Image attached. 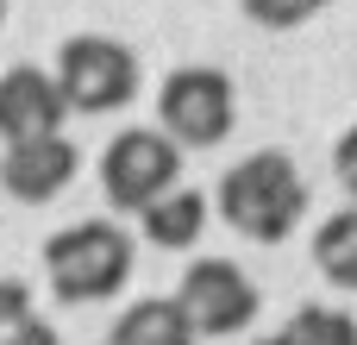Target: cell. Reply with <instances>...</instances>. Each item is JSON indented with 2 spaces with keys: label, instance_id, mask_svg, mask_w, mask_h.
Here are the masks:
<instances>
[{
  "label": "cell",
  "instance_id": "14",
  "mask_svg": "<svg viewBox=\"0 0 357 345\" xmlns=\"http://www.w3.org/2000/svg\"><path fill=\"white\" fill-rule=\"evenodd\" d=\"M25 314H31V289H25L19 277H6V283H0V333H6V327H19Z\"/></svg>",
  "mask_w": 357,
  "mask_h": 345
},
{
  "label": "cell",
  "instance_id": "17",
  "mask_svg": "<svg viewBox=\"0 0 357 345\" xmlns=\"http://www.w3.org/2000/svg\"><path fill=\"white\" fill-rule=\"evenodd\" d=\"M257 345H289V339H282V333H276V339H257Z\"/></svg>",
  "mask_w": 357,
  "mask_h": 345
},
{
  "label": "cell",
  "instance_id": "8",
  "mask_svg": "<svg viewBox=\"0 0 357 345\" xmlns=\"http://www.w3.org/2000/svg\"><path fill=\"white\" fill-rule=\"evenodd\" d=\"M63 119H69V101H63V88H56L50 69L13 63V69L0 75V138H6V145L50 138Z\"/></svg>",
  "mask_w": 357,
  "mask_h": 345
},
{
  "label": "cell",
  "instance_id": "5",
  "mask_svg": "<svg viewBox=\"0 0 357 345\" xmlns=\"http://www.w3.org/2000/svg\"><path fill=\"white\" fill-rule=\"evenodd\" d=\"M182 182V145L169 132L132 126L100 151V195L113 214H144L157 195H169Z\"/></svg>",
  "mask_w": 357,
  "mask_h": 345
},
{
  "label": "cell",
  "instance_id": "6",
  "mask_svg": "<svg viewBox=\"0 0 357 345\" xmlns=\"http://www.w3.org/2000/svg\"><path fill=\"white\" fill-rule=\"evenodd\" d=\"M176 302L188 308V321H195L201 339H232V333H245V327L257 321V308H264L257 283H251L232 258H195V264L182 270Z\"/></svg>",
  "mask_w": 357,
  "mask_h": 345
},
{
  "label": "cell",
  "instance_id": "9",
  "mask_svg": "<svg viewBox=\"0 0 357 345\" xmlns=\"http://www.w3.org/2000/svg\"><path fill=\"white\" fill-rule=\"evenodd\" d=\"M195 321L176 295H144L132 302L113 327H107V345H195Z\"/></svg>",
  "mask_w": 357,
  "mask_h": 345
},
{
  "label": "cell",
  "instance_id": "7",
  "mask_svg": "<svg viewBox=\"0 0 357 345\" xmlns=\"http://www.w3.org/2000/svg\"><path fill=\"white\" fill-rule=\"evenodd\" d=\"M75 170H82V151H75L63 132L25 138V145H6V157H0V189H6L13 201H25V207H44V201H56V195L75 182Z\"/></svg>",
  "mask_w": 357,
  "mask_h": 345
},
{
  "label": "cell",
  "instance_id": "11",
  "mask_svg": "<svg viewBox=\"0 0 357 345\" xmlns=\"http://www.w3.org/2000/svg\"><path fill=\"white\" fill-rule=\"evenodd\" d=\"M314 264L326 283L357 289V207H339L314 226Z\"/></svg>",
  "mask_w": 357,
  "mask_h": 345
},
{
  "label": "cell",
  "instance_id": "10",
  "mask_svg": "<svg viewBox=\"0 0 357 345\" xmlns=\"http://www.w3.org/2000/svg\"><path fill=\"white\" fill-rule=\"evenodd\" d=\"M138 226H144L151 245H163V251H188V245L207 233V195L188 189V182H176L169 195H157V201L138 214Z\"/></svg>",
  "mask_w": 357,
  "mask_h": 345
},
{
  "label": "cell",
  "instance_id": "4",
  "mask_svg": "<svg viewBox=\"0 0 357 345\" xmlns=\"http://www.w3.org/2000/svg\"><path fill=\"white\" fill-rule=\"evenodd\" d=\"M157 119L163 132L182 145V151H213L232 119H238V94H232V75L213 69V63H188L176 75H163L157 88Z\"/></svg>",
  "mask_w": 357,
  "mask_h": 345
},
{
  "label": "cell",
  "instance_id": "15",
  "mask_svg": "<svg viewBox=\"0 0 357 345\" xmlns=\"http://www.w3.org/2000/svg\"><path fill=\"white\" fill-rule=\"evenodd\" d=\"M0 345H63V339H56V327H50V321L25 314L19 327H6V333H0Z\"/></svg>",
  "mask_w": 357,
  "mask_h": 345
},
{
  "label": "cell",
  "instance_id": "18",
  "mask_svg": "<svg viewBox=\"0 0 357 345\" xmlns=\"http://www.w3.org/2000/svg\"><path fill=\"white\" fill-rule=\"evenodd\" d=\"M0 19H6V0H0Z\"/></svg>",
  "mask_w": 357,
  "mask_h": 345
},
{
  "label": "cell",
  "instance_id": "3",
  "mask_svg": "<svg viewBox=\"0 0 357 345\" xmlns=\"http://www.w3.org/2000/svg\"><path fill=\"white\" fill-rule=\"evenodd\" d=\"M50 75H56L69 113H119V107H132V94H138V57H132V44H119V38H107V31L69 38V44L56 50V69H50Z\"/></svg>",
  "mask_w": 357,
  "mask_h": 345
},
{
  "label": "cell",
  "instance_id": "2",
  "mask_svg": "<svg viewBox=\"0 0 357 345\" xmlns=\"http://www.w3.org/2000/svg\"><path fill=\"white\" fill-rule=\"evenodd\" d=\"M44 277H50V295L82 308V302H107L126 289L132 277V233L113 226V220H82V226H63L44 239Z\"/></svg>",
  "mask_w": 357,
  "mask_h": 345
},
{
  "label": "cell",
  "instance_id": "13",
  "mask_svg": "<svg viewBox=\"0 0 357 345\" xmlns=\"http://www.w3.org/2000/svg\"><path fill=\"white\" fill-rule=\"evenodd\" d=\"M257 25H270V31H295V25H307L314 13H326L333 0H238Z\"/></svg>",
  "mask_w": 357,
  "mask_h": 345
},
{
  "label": "cell",
  "instance_id": "1",
  "mask_svg": "<svg viewBox=\"0 0 357 345\" xmlns=\"http://www.w3.org/2000/svg\"><path fill=\"white\" fill-rule=\"evenodd\" d=\"M213 207L226 214L232 233H245V239H257V245H282V239L301 226V214H307V182H301L295 157H282V151H251V157H238V163L220 176Z\"/></svg>",
  "mask_w": 357,
  "mask_h": 345
},
{
  "label": "cell",
  "instance_id": "12",
  "mask_svg": "<svg viewBox=\"0 0 357 345\" xmlns=\"http://www.w3.org/2000/svg\"><path fill=\"white\" fill-rule=\"evenodd\" d=\"M282 339H289V345H357V321H351V314H339V308L307 302V308L289 314Z\"/></svg>",
  "mask_w": 357,
  "mask_h": 345
},
{
  "label": "cell",
  "instance_id": "16",
  "mask_svg": "<svg viewBox=\"0 0 357 345\" xmlns=\"http://www.w3.org/2000/svg\"><path fill=\"white\" fill-rule=\"evenodd\" d=\"M333 170H339V182L351 189V201H357V126H345V138L333 145Z\"/></svg>",
  "mask_w": 357,
  "mask_h": 345
}]
</instances>
